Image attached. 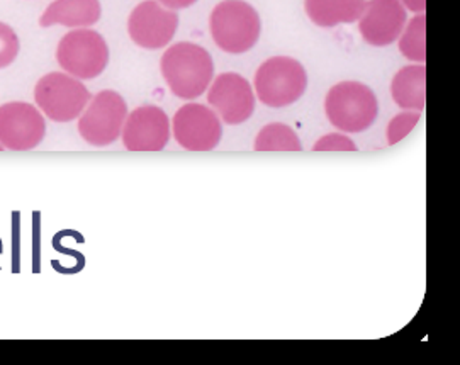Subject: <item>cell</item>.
<instances>
[{
	"label": "cell",
	"mask_w": 460,
	"mask_h": 365,
	"mask_svg": "<svg viewBox=\"0 0 460 365\" xmlns=\"http://www.w3.org/2000/svg\"><path fill=\"white\" fill-rule=\"evenodd\" d=\"M160 70L173 95L192 101L209 89L215 76V63L208 49L182 41L170 46L164 53Z\"/></svg>",
	"instance_id": "6da1fadb"
},
{
	"label": "cell",
	"mask_w": 460,
	"mask_h": 365,
	"mask_svg": "<svg viewBox=\"0 0 460 365\" xmlns=\"http://www.w3.org/2000/svg\"><path fill=\"white\" fill-rule=\"evenodd\" d=\"M209 30L219 49L242 55L261 40V15L245 0H223L211 13Z\"/></svg>",
	"instance_id": "7a4b0ae2"
},
{
	"label": "cell",
	"mask_w": 460,
	"mask_h": 365,
	"mask_svg": "<svg viewBox=\"0 0 460 365\" xmlns=\"http://www.w3.org/2000/svg\"><path fill=\"white\" fill-rule=\"evenodd\" d=\"M324 112L328 121L340 131L362 133L376 121L379 102L374 91L366 84L345 80L333 85L326 93Z\"/></svg>",
	"instance_id": "3957f363"
},
{
	"label": "cell",
	"mask_w": 460,
	"mask_h": 365,
	"mask_svg": "<svg viewBox=\"0 0 460 365\" xmlns=\"http://www.w3.org/2000/svg\"><path fill=\"white\" fill-rule=\"evenodd\" d=\"M253 84L261 104L279 109L291 106L303 97L307 74L301 61L291 57H272L259 67Z\"/></svg>",
	"instance_id": "277c9868"
},
{
	"label": "cell",
	"mask_w": 460,
	"mask_h": 365,
	"mask_svg": "<svg viewBox=\"0 0 460 365\" xmlns=\"http://www.w3.org/2000/svg\"><path fill=\"white\" fill-rule=\"evenodd\" d=\"M34 99L51 121L68 122L77 120L93 95L75 76L53 72L40 78Z\"/></svg>",
	"instance_id": "5b68a950"
},
{
	"label": "cell",
	"mask_w": 460,
	"mask_h": 365,
	"mask_svg": "<svg viewBox=\"0 0 460 365\" xmlns=\"http://www.w3.org/2000/svg\"><path fill=\"white\" fill-rule=\"evenodd\" d=\"M57 60L68 76L91 80L108 67V43L97 31L80 28L63 36L57 49Z\"/></svg>",
	"instance_id": "8992f818"
},
{
	"label": "cell",
	"mask_w": 460,
	"mask_h": 365,
	"mask_svg": "<svg viewBox=\"0 0 460 365\" xmlns=\"http://www.w3.org/2000/svg\"><path fill=\"white\" fill-rule=\"evenodd\" d=\"M126 118L128 106L121 93L99 92L84 109L78 120V133L89 145L102 148L121 137Z\"/></svg>",
	"instance_id": "52a82bcc"
},
{
	"label": "cell",
	"mask_w": 460,
	"mask_h": 365,
	"mask_svg": "<svg viewBox=\"0 0 460 365\" xmlns=\"http://www.w3.org/2000/svg\"><path fill=\"white\" fill-rule=\"evenodd\" d=\"M172 129L177 143L189 152H211L223 137L215 111L196 102L185 104L175 112Z\"/></svg>",
	"instance_id": "ba28073f"
},
{
	"label": "cell",
	"mask_w": 460,
	"mask_h": 365,
	"mask_svg": "<svg viewBox=\"0 0 460 365\" xmlns=\"http://www.w3.org/2000/svg\"><path fill=\"white\" fill-rule=\"evenodd\" d=\"M47 135L41 112L28 102H7L0 106V145L13 152L36 148Z\"/></svg>",
	"instance_id": "9c48e42d"
},
{
	"label": "cell",
	"mask_w": 460,
	"mask_h": 365,
	"mask_svg": "<svg viewBox=\"0 0 460 365\" xmlns=\"http://www.w3.org/2000/svg\"><path fill=\"white\" fill-rule=\"evenodd\" d=\"M179 28V15L160 2L145 0L128 19V32L145 49H160L169 45Z\"/></svg>",
	"instance_id": "30bf717a"
},
{
	"label": "cell",
	"mask_w": 460,
	"mask_h": 365,
	"mask_svg": "<svg viewBox=\"0 0 460 365\" xmlns=\"http://www.w3.org/2000/svg\"><path fill=\"white\" fill-rule=\"evenodd\" d=\"M208 102L226 124H242L255 111V93L245 76L228 72L217 76L211 84Z\"/></svg>",
	"instance_id": "8fae6325"
},
{
	"label": "cell",
	"mask_w": 460,
	"mask_h": 365,
	"mask_svg": "<svg viewBox=\"0 0 460 365\" xmlns=\"http://www.w3.org/2000/svg\"><path fill=\"white\" fill-rule=\"evenodd\" d=\"M170 139L169 116L156 106H141L128 114L123 143L129 152H162Z\"/></svg>",
	"instance_id": "7c38bea8"
},
{
	"label": "cell",
	"mask_w": 460,
	"mask_h": 365,
	"mask_svg": "<svg viewBox=\"0 0 460 365\" xmlns=\"http://www.w3.org/2000/svg\"><path fill=\"white\" fill-rule=\"evenodd\" d=\"M408 14L401 0H370L358 19V30L370 46L393 45L406 26Z\"/></svg>",
	"instance_id": "4fadbf2b"
},
{
	"label": "cell",
	"mask_w": 460,
	"mask_h": 365,
	"mask_svg": "<svg viewBox=\"0 0 460 365\" xmlns=\"http://www.w3.org/2000/svg\"><path fill=\"white\" fill-rule=\"evenodd\" d=\"M102 14L99 0H55L40 19L41 28H51L55 24L66 28H89L93 26Z\"/></svg>",
	"instance_id": "5bb4252c"
},
{
	"label": "cell",
	"mask_w": 460,
	"mask_h": 365,
	"mask_svg": "<svg viewBox=\"0 0 460 365\" xmlns=\"http://www.w3.org/2000/svg\"><path fill=\"white\" fill-rule=\"evenodd\" d=\"M391 93L401 109L423 112L427 106V67L420 63L401 68L393 78Z\"/></svg>",
	"instance_id": "9a60e30c"
},
{
	"label": "cell",
	"mask_w": 460,
	"mask_h": 365,
	"mask_svg": "<svg viewBox=\"0 0 460 365\" xmlns=\"http://www.w3.org/2000/svg\"><path fill=\"white\" fill-rule=\"evenodd\" d=\"M306 14L320 28H335L360 19L366 0H305Z\"/></svg>",
	"instance_id": "2e32d148"
},
{
	"label": "cell",
	"mask_w": 460,
	"mask_h": 365,
	"mask_svg": "<svg viewBox=\"0 0 460 365\" xmlns=\"http://www.w3.org/2000/svg\"><path fill=\"white\" fill-rule=\"evenodd\" d=\"M255 152H301L303 145L288 124L272 122L261 129L253 145Z\"/></svg>",
	"instance_id": "e0dca14e"
},
{
	"label": "cell",
	"mask_w": 460,
	"mask_h": 365,
	"mask_svg": "<svg viewBox=\"0 0 460 365\" xmlns=\"http://www.w3.org/2000/svg\"><path fill=\"white\" fill-rule=\"evenodd\" d=\"M399 40V51L408 60L425 63L427 60V15L425 13L414 15L404 26Z\"/></svg>",
	"instance_id": "ac0fdd59"
},
{
	"label": "cell",
	"mask_w": 460,
	"mask_h": 365,
	"mask_svg": "<svg viewBox=\"0 0 460 365\" xmlns=\"http://www.w3.org/2000/svg\"><path fill=\"white\" fill-rule=\"evenodd\" d=\"M421 118V112L418 111H404L398 116H394L387 126V143L396 145L402 138L408 137L414 129Z\"/></svg>",
	"instance_id": "d6986e66"
},
{
	"label": "cell",
	"mask_w": 460,
	"mask_h": 365,
	"mask_svg": "<svg viewBox=\"0 0 460 365\" xmlns=\"http://www.w3.org/2000/svg\"><path fill=\"white\" fill-rule=\"evenodd\" d=\"M19 53V38L11 26L0 22V68L9 67Z\"/></svg>",
	"instance_id": "ffe728a7"
},
{
	"label": "cell",
	"mask_w": 460,
	"mask_h": 365,
	"mask_svg": "<svg viewBox=\"0 0 460 365\" xmlns=\"http://www.w3.org/2000/svg\"><path fill=\"white\" fill-rule=\"evenodd\" d=\"M313 152H357V145L345 135L330 133L316 141Z\"/></svg>",
	"instance_id": "44dd1931"
},
{
	"label": "cell",
	"mask_w": 460,
	"mask_h": 365,
	"mask_svg": "<svg viewBox=\"0 0 460 365\" xmlns=\"http://www.w3.org/2000/svg\"><path fill=\"white\" fill-rule=\"evenodd\" d=\"M164 7H169L170 11H179V9H187L194 5L198 0H158Z\"/></svg>",
	"instance_id": "7402d4cb"
},
{
	"label": "cell",
	"mask_w": 460,
	"mask_h": 365,
	"mask_svg": "<svg viewBox=\"0 0 460 365\" xmlns=\"http://www.w3.org/2000/svg\"><path fill=\"white\" fill-rule=\"evenodd\" d=\"M401 4L416 14H421L427 9V0H401Z\"/></svg>",
	"instance_id": "603a6c76"
},
{
	"label": "cell",
	"mask_w": 460,
	"mask_h": 365,
	"mask_svg": "<svg viewBox=\"0 0 460 365\" xmlns=\"http://www.w3.org/2000/svg\"><path fill=\"white\" fill-rule=\"evenodd\" d=\"M2 148H4V147H2V145H0V152H2Z\"/></svg>",
	"instance_id": "cb8c5ba5"
}]
</instances>
